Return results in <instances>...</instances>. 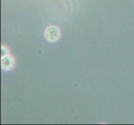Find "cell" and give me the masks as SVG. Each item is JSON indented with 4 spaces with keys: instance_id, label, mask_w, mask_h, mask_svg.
<instances>
[{
    "instance_id": "obj_2",
    "label": "cell",
    "mask_w": 134,
    "mask_h": 125,
    "mask_svg": "<svg viewBox=\"0 0 134 125\" xmlns=\"http://www.w3.org/2000/svg\"><path fill=\"white\" fill-rule=\"evenodd\" d=\"M15 65V59L11 55H5L1 58V67L3 70H11Z\"/></svg>"
},
{
    "instance_id": "obj_3",
    "label": "cell",
    "mask_w": 134,
    "mask_h": 125,
    "mask_svg": "<svg viewBox=\"0 0 134 125\" xmlns=\"http://www.w3.org/2000/svg\"><path fill=\"white\" fill-rule=\"evenodd\" d=\"M1 50H2V56H5V55L8 54V53H9V50L7 48L4 47V46H2Z\"/></svg>"
},
{
    "instance_id": "obj_1",
    "label": "cell",
    "mask_w": 134,
    "mask_h": 125,
    "mask_svg": "<svg viewBox=\"0 0 134 125\" xmlns=\"http://www.w3.org/2000/svg\"><path fill=\"white\" fill-rule=\"evenodd\" d=\"M60 34H61L60 30L56 26H48L44 32V37L46 40L51 42V43L58 41L60 38Z\"/></svg>"
}]
</instances>
